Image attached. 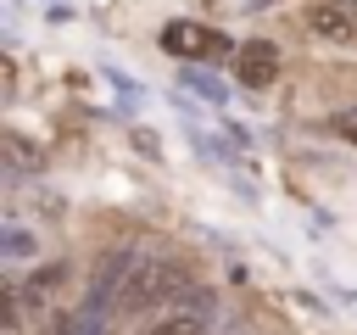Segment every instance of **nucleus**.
<instances>
[{
  "label": "nucleus",
  "mask_w": 357,
  "mask_h": 335,
  "mask_svg": "<svg viewBox=\"0 0 357 335\" xmlns=\"http://www.w3.org/2000/svg\"><path fill=\"white\" fill-rule=\"evenodd\" d=\"M6 251H11V257H28V251H33V240H28L22 229H6Z\"/></svg>",
  "instance_id": "obj_6"
},
{
  "label": "nucleus",
  "mask_w": 357,
  "mask_h": 335,
  "mask_svg": "<svg viewBox=\"0 0 357 335\" xmlns=\"http://www.w3.org/2000/svg\"><path fill=\"white\" fill-rule=\"evenodd\" d=\"M212 324H218V296L206 285H195L178 307H167L162 318H151L145 335H212Z\"/></svg>",
  "instance_id": "obj_2"
},
{
  "label": "nucleus",
  "mask_w": 357,
  "mask_h": 335,
  "mask_svg": "<svg viewBox=\"0 0 357 335\" xmlns=\"http://www.w3.org/2000/svg\"><path fill=\"white\" fill-rule=\"evenodd\" d=\"M335 128H340L346 140H357V106H351V112H340V117H335Z\"/></svg>",
  "instance_id": "obj_8"
},
{
  "label": "nucleus",
  "mask_w": 357,
  "mask_h": 335,
  "mask_svg": "<svg viewBox=\"0 0 357 335\" xmlns=\"http://www.w3.org/2000/svg\"><path fill=\"white\" fill-rule=\"evenodd\" d=\"M162 50L178 61H218L229 50V34L206 28V22H167L162 28Z\"/></svg>",
  "instance_id": "obj_3"
},
{
  "label": "nucleus",
  "mask_w": 357,
  "mask_h": 335,
  "mask_svg": "<svg viewBox=\"0 0 357 335\" xmlns=\"http://www.w3.org/2000/svg\"><path fill=\"white\" fill-rule=\"evenodd\" d=\"M340 6H357V0H340Z\"/></svg>",
  "instance_id": "obj_9"
},
{
  "label": "nucleus",
  "mask_w": 357,
  "mask_h": 335,
  "mask_svg": "<svg viewBox=\"0 0 357 335\" xmlns=\"http://www.w3.org/2000/svg\"><path fill=\"white\" fill-rule=\"evenodd\" d=\"M190 290H195V274H190L184 257H134L123 285H117V296H112V307L123 318H162Z\"/></svg>",
  "instance_id": "obj_1"
},
{
  "label": "nucleus",
  "mask_w": 357,
  "mask_h": 335,
  "mask_svg": "<svg viewBox=\"0 0 357 335\" xmlns=\"http://www.w3.org/2000/svg\"><path fill=\"white\" fill-rule=\"evenodd\" d=\"M273 73H279V45H273V39H245V45L234 50V78H240L245 89H268Z\"/></svg>",
  "instance_id": "obj_4"
},
{
  "label": "nucleus",
  "mask_w": 357,
  "mask_h": 335,
  "mask_svg": "<svg viewBox=\"0 0 357 335\" xmlns=\"http://www.w3.org/2000/svg\"><path fill=\"white\" fill-rule=\"evenodd\" d=\"M307 28H312V39L351 45V39H357V11L340 6V0H318V6H307Z\"/></svg>",
  "instance_id": "obj_5"
},
{
  "label": "nucleus",
  "mask_w": 357,
  "mask_h": 335,
  "mask_svg": "<svg viewBox=\"0 0 357 335\" xmlns=\"http://www.w3.org/2000/svg\"><path fill=\"white\" fill-rule=\"evenodd\" d=\"M45 335H89V329H84V324H78L73 313H61V318H56V324H50Z\"/></svg>",
  "instance_id": "obj_7"
}]
</instances>
